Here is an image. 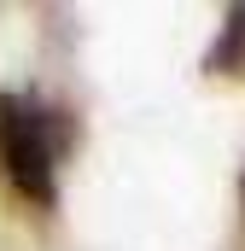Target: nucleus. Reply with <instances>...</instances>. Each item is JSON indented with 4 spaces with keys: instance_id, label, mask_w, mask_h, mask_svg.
<instances>
[{
    "instance_id": "f257e3e1",
    "label": "nucleus",
    "mask_w": 245,
    "mask_h": 251,
    "mask_svg": "<svg viewBox=\"0 0 245 251\" xmlns=\"http://www.w3.org/2000/svg\"><path fill=\"white\" fill-rule=\"evenodd\" d=\"M76 123L41 94H0V170L35 210L59 204V170L70 158Z\"/></svg>"
},
{
    "instance_id": "f03ea898",
    "label": "nucleus",
    "mask_w": 245,
    "mask_h": 251,
    "mask_svg": "<svg viewBox=\"0 0 245 251\" xmlns=\"http://www.w3.org/2000/svg\"><path fill=\"white\" fill-rule=\"evenodd\" d=\"M204 70L210 76H228V82H245V6H228L222 12V29L204 53Z\"/></svg>"
}]
</instances>
